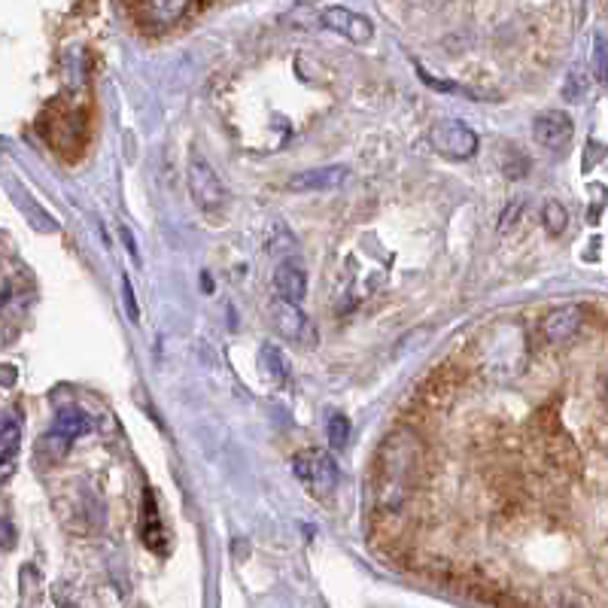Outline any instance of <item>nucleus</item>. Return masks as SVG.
I'll return each instance as SVG.
<instances>
[{"label": "nucleus", "instance_id": "25", "mask_svg": "<svg viewBox=\"0 0 608 608\" xmlns=\"http://www.w3.org/2000/svg\"><path fill=\"white\" fill-rule=\"evenodd\" d=\"M119 235H122V244H125V250H128L131 256H137V247H134V235L128 232L125 225H119Z\"/></svg>", "mask_w": 608, "mask_h": 608}, {"label": "nucleus", "instance_id": "17", "mask_svg": "<svg viewBox=\"0 0 608 608\" xmlns=\"http://www.w3.org/2000/svg\"><path fill=\"white\" fill-rule=\"evenodd\" d=\"M262 371L265 374H271L277 384L283 387L286 384V377H289V368H286V362H283V353L277 350V347H265L262 350Z\"/></svg>", "mask_w": 608, "mask_h": 608}, {"label": "nucleus", "instance_id": "3", "mask_svg": "<svg viewBox=\"0 0 608 608\" xmlns=\"http://www.w3.org/2000/svg\"><path fill=\"white\" fill-rule=\"evenodd\" d=\"M292 472H295V478H298L304 487H311L317 496L332 493V490L338 487V478H341L338 463L332 460V456H329L326 450H317V447L295 453Z\"/></svg>", "mask_w": 608, "mask_h": 608}, {"label": "nucleus", "instance_id": "7", "mask_svg": "<svg viewBox=\"0 0 608 608\" xmlns=\"http://www.w3.org/2000/svg\"><path fill=\"white\" fill-rule=\"evenodd\" d=\"M204 7L186 4V0H146V4H131L128 13H134L140 19V25H152V28H171L174 22H180L186 13H195Z\"/></svg>", "mask_w": 608, "mask_h": 608}, {"label": "nucleus", "instance_id": "10", "mask_svg": "<svg viewBox=\"0 0 608 608\" xmlns=\"http://www.w3.org/2000/svg\"><path fill=\"white\" fill-rule=\"evenodd\" d=\"M140 539L149 551L165 554L168 551V526L162 523V511L156 505V493L143 490V502H140Z\"/></svg>", "mask_w": 608, "mask_h": 608}, {"label": "nucleus", "instance_id": "20", "mask_svg": "<svg viewBox=\"0 0 608 608\" xmlns=\"http://www.w3.org/2000/svg\"><path fill=\"white\" fill-rule=\"evenodd\" d=\"M268 232H280V238H271V235H268V253H283V250L295 247V238H292V232H289L283 222H271Z\"/></svg>", "mask_w": 608, "mask_h": 608}, {"label": "nucleus", "instance_id": "11", "mask_svg": "<svg viewBox=\"0 0 608 608\" xmlns=\"http://www.w3.org/2000/svg\"><path fill=\"white\" fill-rule=\"evenodd\" d=\"M320 22H323L326 28H332V31H341V34L350 37L353 43H368V40L374 37L371 22H368L365 16L347 10V7H329V10H323V19H320Z\"/></svg>", "mask_w": 608, "mask_h": 608}, {"label": "nucleus", "instance_id": "2", "mask_svg": "<svg viewBox=\"0 0 608 608\" xmlns=\"http://www.w3.org/2000/svg\"><path fill=\"white\" fill-rule=\"evenodd\" d=\"M43 134L49 137V146L58 152L61 159H76L86 149V140H89L86 110L52 104L43 113Z\"/></svg>", "mask_w": 608, "mask_h": 608}, {"label": "nucleus", "instance_id": "18", "mask_svg": "<svg viewBox=\"0 0 608 608\" xmlns=\"http://www.w3.org/2000/svg\"><path fill=\"white\" fill-rule=\"evenodd\" d=\"M326 435H329V444H332L335 450L347 447V441H350V420L335 411V414L329 417V423H326Z\"/></svg>", "mask_w": 608, "mask_h": 608}, {"label": "nucleus", "instance_id": "21", "mask_svg": "<svg viewBox=\"0 0 608 608\" xmlns=\"http://www.w3.org/2000/svg\"><path fill=\"white\" fill-rule=\"evenodd\" d=\"M37 450H46V456H52V463H55V460H61V456L70 450V441L61 438V435H55V432H49V435L37 444Z\"/></svg>", "mask_w": 608, "mask_h": 608}, {"label": "nucleus", "instance_id": "4", "mask_svg": "<svg viewBox=\"0 0 608 608\" xmlns=\"http://www.w3.org/2000/svg\"><path fill=\"white\" fill-rule=\"evenodd\" d=\"M189 192H192L195 204L207 216H213V219L222 216L225 207H228V189H225V183L219 180V174L201 156L189 159Z\"/></svg>", "mask_w": 608, "mask_h": 608}, {"label": "nucleus", "instance_id": "22", "mask_svg": "<svg viewBox=\"0 0 608 608\" xmlns=\"http://www.w3.org/2000/svg\"><path fill=\"white\" fill-rule=\"evenodd\" d=\"M122 298H125V311H128V320L137 323L140 320V308H137V298H134V286L128 277H122Z\"/></svg>", "mask_w": 608, "mask_h": 608}, {"label": "nucleus", "instance_id": "9", "mask_svg": "<svg viewBox=\"0 0 608 608\" xmlns=\"http://www.w3.org/2000/svg\"><path fill=\"white\" fill-rule=\"evenodd\" d=\"M584 326V311L578 304H560V308L548 311L539 323V332L548 344H563L569 338H575Z\"/></svg>", "mask_w": 608, "mask_h": 608}, {"label": "nucleus", "instance_id": "23", "mask_svg": "<svg viewBox=\"0 0 608 608\" xmlns=\"http://www.w3.org/2000/svg\"><path fill=\"white\" fill-rule=\"evenodd\" d=\"M608 156V146H602L599 140H590L587 143V152H584V171H590L599 159H605Z\"/></svg>", "mask_w": 608, "mask_h": 608}, {"label": "nucleus", "instance_id": "5", "mask_svg": "<svg viewBox=\"0 0 608 608\" xmlns=\"http://www.w3.org/2000/svg\"><path fill=\"white\" fill-rule=\"evenodd\" d=\"M271 326L289 341V344H295V347H314L317 344V326L311 323V317L304 314L298 304H292V301H283V298H277V301H271Z\"/></svg>", "mask_w": 608, "mask_h": 608}, {"label": "nucleus", "instance_id": "12", "mask_svg": "<svg viewBox=\"0 0 608 608\" xmlns=\"http://www.w3.org/2000/svg\"><path fill=\"white\" fill-rule=\"evenodd\" d=\"M347 180V168H338V165H326V168H311L304 174H295L286 189L289 192H329L335 186H341Z\"/></svg>", "mask_w": 608, "mask_h": 608}, {"label": "nucleus", "instance_id": "19", "mask_svg": "<svg viewBox=\"0 0 608 608\" xmlns=\"http://www.w3.org/2000/svg\"><path fill=\"white\" fill-rule=\"evenodd\" d=\"M593 76L602 86H608V46L602 37L593 40Z\"/></svg>", "mask_w": 608, "mask_h": 608}, {"label": "nucleus", "instance_id": "24", "mask_svg": "<svg viewBox=\"0 0 608 608\" xmlns=\"http://www.w3.org/2000/svg\"><path fill=\"white\" fill-rule=\"evenodd\" d=\"M520 210H523V201L517 198V201H511L508 207H505V213H502V222H499V232H508V228L517 222V216H520Z\"/></svg>", "mask_w": 608, "mask_h": 608}, {"label": "nucleus", "instance_id": "26", "mask_svg": "<svg viewBox=\"0 0 608 608\" xmlns=\"http://www.w3.org/2000/svg\"><path fill=\"white\" fill-rule=\"evenodd\" d=\"M4 548H13V523L4 520Z\"/></svg>", "mask_w": 608, "mask_h": 608}, {"label": "nucleus", "instance_id": "1", "mask_svg": "<svg viewBox=\"0 0 608 608\" xmlns=\"http://www.w3.org/2000/svg\"><path fill=\"white\" fill-rule=\"evenodd\" d=\"M423 469V444L414 432L399 429L384 438L374 460L371 496L377 511H396L411 496Z\"/></svg>", "mask_w": 608, "mask_h": 608}, {"label": "nucleus", "instance_id": "14", "mask_svg": "<svg viewBox=\"0 0 608 608\" xmlns=\"http://www.w3.org/2000/svg\"><path fill=\"white\" fill-rule=\"evenodd\" d=\"M92 429V420L83 414V411H76V408H61L58 414H55V426H52V432L55 435H61V438H67L70 444L80 438V435H86Z\"/></svg>", "mask_w": 608, "mask_h": 608}, {"label": "nucleus", "instance_id": "15", "mask_svg": "<svg viewBox=\"0 0 608 608\" xmlns=\"http://www.w3.org/2000/svg\"><path fill=\"white\" fill-rule=\"evenodd\" d=\"M19 444H22V417H16L13 411H7L4 423H0V456H4V466L13 463Z\"/></svg>", "mask_w": 608, "mask_h": 608}, {"label": "nucleus", "instance_id": "16", "mask_svg": "<svg viewBox=\"0 0 608 608\" xmlns=\"http://www.w3.org/2000/svg\"><path fill=\"white\" fill-rule=\"evenodd\" d=\"M542 225H545V232H548L551 238L563 235V232H566V225H569V213H566V207H563L560 201H548V204L542 207Z\"/></svg>", "mask_w": 608, "mask_h": 608}, {"label": "nucleus", "instance_id": "6", "mask_svg": "<svg viewBox=\"0 0 608 608\" xmlns=\"http://www.w3.org/2000/svg\"><path fill=\"white\" fill-rule=\"evenodd\" d=\"M429 140L447 159H472L478 152V134L466 122H456V119L435 122V128L429 131Z\"/></svg>", "mask_w": 608, "mask_h": 608}, {"label": "nucleus", "instance_id": "8", "mask_svg": "<svg viewBox=\"0 0 608 608\" xmlns=\"http://www.w3.org/2000/svg\"><path fill=\"white\" fill-rule=\"evenodd\" d=\"M532 134H536V140L548 152H566L572 137H575V125H572V119L566 113L548 110V113H542L536 122H532Z\"/></svg>", "mask_w": 608, "mask_h": 608}, {"label": "nucleus", "instance_id": "13", "mask_svg": "<svg viewBox=\"0 0 608 608\" xmlns=\"http://www.w3.org/2000/svg\"><path fill=\"white\" fill-rule=\"evenodd\" d=\"M274 289H277V298L298 304L304 295H308V274H304V268L298 262L286 259L274 271Z\"/></svg>", "mask_w": 608, "mask_h": 608}, {"label": "nucleus", "instance_id": "27", "mask_svg": "<svg viewBox=\"0 0 608 608\" xmlns=\"http://www.w3.org/2000/svg\"><path fill=\"white\" fill-rule=\"evenodd\" d=\"M13 380H16V371H13L10 365H4V384H7V387H13Z\"/></svg>", "mask_w": 608, "mask_h": 608}]
</instances>
